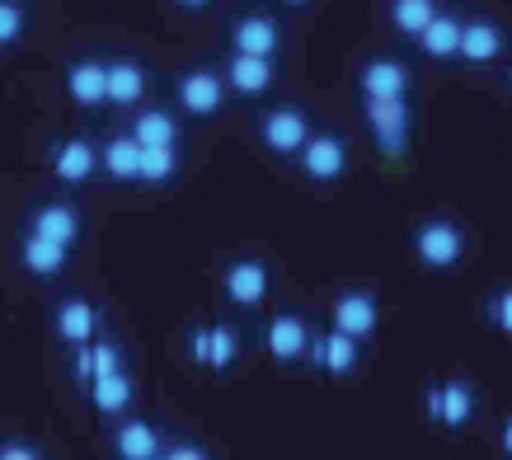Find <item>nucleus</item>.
Returning <instances> with one entry per match:
<instances>
[{
  "label": "nucleus",
  "instance_id": "nucleus-33",
  "mask_svg": "<svg viewBox=\"0 0 512 460\" xmlns=\"http://www.w3.org/2000/svg\"><path fill=\"white\" fill-rule=\"evenodd\" d=\"M76 371H80V376H94V362H90V348H85V343H80V357H76Z\"/></svg>",
  "mask_w": 512,
  "mask_h": 460
},
{
  "label": "nucleus",
  "instance_id": "nucleus-1",
  "mask_svg": "<svg viewBox=\"0 0 512 460\" xmlns=\"http://www.w3.org/2000/svg\"><path fill=\"white\" fill-rule=\"evenodd\" d=\"M414 249H419V263L423 268H456V263L466 259V230L456 226V221H442V216H428L414 235Z\"/></svg>",
  "mask_w": 512,
  "mask_h": 460
},
{
  "label": "nucleus",
  "instance_id": "nucleus-16",
  "mask_svg": "<svg viewBox=\"0 0 512 460\" xmlns=\"http://www.w3.org/2000/svg\"><path fill=\"white\" fill-rule=\"evenodd\" d=\"M268 353L278 357V362L301 357L306 353V324L296 320V315H278V320L268 324Z\"/></svg>",
  "mask_w": 512,
  "mask_h": 460
},
{
  "label": "nucleus",
  "instance_id": "nucleus-11",
  "mask_svg": "<svg viewBox=\"0 0 512 460\" xmlns=\"http://www.w3.org/2000/svg\"><path fill=\"white\" fill-rule=\"evenodd\" d=\"M235 52H249V57H273L278 52V43H282V33H278V24L268 15H245L240 24H235Z\"/></svg>",
  "mask_w": 512,
  "mask_h": 460
},
{
  "label": "nucleus",
  "instance_id": "nucleus-5",
  "mask_svg": "<svg viewBox=\"0 0 512 460\" xmlns=\"http://www.w3.org/2000/svg\"><path fill=\"white\" fill-rule=\"evenodd\" d=\"M461 29H466V19H461V15H451V10H437V15L428 19V29H423L414 43H419V52L428 57V62H456Z\"/></svg>",
  "mask_w": 512,
  "mask_h": 460
},
{
  "label": "nucleus",
  "instance_id": "nucleus-34",
  "mask_svg": "<svg viewBox=\"0 0 512 460\" xmlns=\"http://www.w3.org/2000/svg\"><path fill=\"white\" fill-rule=\"evenodd\" d=\"M170 460H207L198 451V446H179V451H170Z\"/></svg>",
  "mask_w": 512,
  "mask_h": 460
},
{
  "label": "nucleus",
  "instance_id": "nucleus-35",
  "mask_svg": "<svg viewBox=\"0 0 512 460\" xmlns=\"http://www.w3.org/2000/svg\"><path fill=\"white\" fill-rule=\"evenodd\" d=\"M503 451L512 456V418H508V428H503Z\"/></svg>",
  "mask_w": 512,
  "mask_h": 460
},
{
  "label": "nucleus",
  "instance_id": "nucleus-36",
  "mask_svg": "<svg viewBox=\"0 0 512 460\" xmlns=\"http://www.w3.org/2000/svg\"><path fill=\"white\" fill-rule=\"evenodd\" d=\"M179 5H188V10H198V5H207V0H179Z\"/></svg>",
  "mask_w": 512,
  "mask_h": 460
},
{
  "label": "nucleus",
  "instance_id": "nucleus-37",
  "mask_svg": "<svg viewBox=\"0 0 512 460\" xmlns=\"http://www.w3.org/2000/svg\"><path fill=\"white\" fill-rule=\"evenodd\" d=\"M287 5H311V0H287Z\"/></svg>",
  "mask_w": 512,
  "mask_h": 460
},
{
  "label": "nucleus",
  "instance_id": "nucleus-15",
  "mask_svg": "<svg viewBox=\"0 0 512 460\" xmlns=\"http://www.w3.org/2000/svg\"><path fill=\"white\" fill-rule=\"evenodd\" d=\"M66 90H71V99H76L80 108L109 104V99H104V66L99 62H76L71 66V71H66Z\"/></svg>",
  "mask_w": 512,
  "mask_h": 460
},
{
  "label": "nucleus",
  "instance_id": "nucleus-30",
  "mask_svg": "<svg viewBox=\"0 0 512 460\" xmlns=\"http://www.w3.org/2000/svg\"><path fill=\"white\" fill-rule=\"evenodd\" d=\"M489 315H494V324L503 329V334H512V287H503V292L494 296V306H489Z\"/></svg>",
  "mask_w": 512,
  "mask_h": 460
},
{
  "label": "nucleus",
  "instance_id": "nucleus-22",
  "mask_svg": "<svg viewBox=\"0 0 512 460\" xmlns=\"http://www.w3.org/2000/svg\"><path fill=\"white\" fill-rule=\"evenodd\" d=\"M62 263H66V245H52L43 235H29V240H24V268H29V273L52 277V273H62Z\"/></svg>",
  "mask_w": 512,
  "mask_h": 460
},
{
  "label": "nucleus",
  "instance_id": "nucleus-24",
  "mask_svg": "<svg viewBox=\"0 0 512 460\" xmlns=\"http://www.w3.org/2000/svg\"><path fill=\"white\" fill-rule=\"evenodd\" d=\"M174 146H141V160H137V179L141 184H165L174 179Z\"/></svg>",
  "mask_w": 512,
  "mask_h": 460
},
{
  "label": "nucleus",
  "instance_id": "nucleus-10",
  "mask_svg": "<svg viewBox=\"0 0 512 460\" xmlns=\"http://www.w3.org/2000/svg\"><path fill=\"white\" fill-rule=\"evenodd\" d=\"M334 329L348 338H367L376 329V301L367 292H343L334 301Z\"/></svg>",
  "mask_w": 512,
  "mask_h": 460
},
{
  "label": "nucleus",
  "instance_id": "nucleus-13",
  "mask_svg": "<svg viewBox=\"0 0 512 460\" xmlns=\"http://www.w3.org/2000/svg\"><path fill=\"white\" fill-rule=\"evenodd\" d=\"M226 296L240 301V306H259V301L268 296V268L264 263H254V259L235 263L231 273H226Z\"/></svg>",
  "mask_w": 512,
  "mask_h": 460
},
{
  "label": "nucleus",
  "instance_id": "nucleus-14",
  "mask_svg": "<svg viewBox=\"0 0 512 460\" xmlns=\"http://www.w3.org/2000/svg\"><path fill=\"white\" fill-rule=\"evenodd\" d=\"M33 235H43V240H52V245H71L80 235V221L71 207H62V202H47V207H38V216H33Z\"/></svg>",
  "mask_w": 512,
  "mask_h": 460
},
{
  "label": "nucleus",
  "instance_id": "nucleus-4",
  "mask_svg": "<svg viewBox=\"0 0 512 460\" xmlns=\"http://www.w3.org/2000/svg\"><path fill=\"white\" fill-rule=\"evenodd\" d=\"M296 155H301V169L311 174L315 184H334L348 169V141L343 137H311Z\"/></svg>",
  "mask_w": 512,
  "mask_h": 460
},
{
  "label": "nucleus",
  "instance_id": "nucleus-6",
  "mask_svg": "<svg viewBox=\"0 0 512 460\" xmlns=\"http://www.w3.org/2000/svg\"><path fill=\"white\" fill-rule=\"evenodd\" d=\"M311 141V123L301 108H273L264 118V146H273L278 155H296Z\"/></svg>",
  "mask_w": 512,
  "mask_h": 460
},
{
  "label": "nucleus",
  "instance_id": "nucleus-12",
  "mask_svg": "<svg viewBox=\"0 0 512 460\" xmlns=\"http://www.w3.org/2000/svg\"><path fill=\"white\" fill-rule=\"evenodd\" d=\"M146 94V71L137 62H113L104 66V99L118 108H132Z\"/></svg>",
  "mask_w": 512,
  "mask_h": 460
},
{
  "label": "nucleus",
  "instance_id": "nucleus-38",
  "mask_svg": "<svg viewBox=\"0 0 512 460\" xmlns=\"http://www.w3.org/2000/svg\"><path fill=\"white\" fill-rule=\"evenodd\" d=\"M508 80H512V71H508Z\"/></svg>",
  "mask_w": 512,
  "mask_h": 460
},
{
  "label": "nucleus",
  "instance_id": "nucleus-32",
  "mask_svg": "<svg viewBox=\"0 0 512 460\" xmlns=\"http://www.w3.org/2000/svg\"><path fill=\"white\" fill-rule=\"evenodd\" d=\"M0 460H38L29 451V446H5V451H0Z\"/></svg>",
  "mask_w": 512,
  "mask_h": 460
},
{
  "label": "nucleus",
  "instance_id": "nucleus-17",
  "mask_svg": "<svg viewBox=\"0 0 512 460\" xmlns=\"http://www.w3.org/2000/svg\"><path fill=\"white\" fill-rule=\"evenodd\" d=\"M94 165H99V155H94L90 141H66L62 151H57V179L62 184H85L94 174Z\"/></svg>",
  "mask_w": 512,
  "mask_h": 460
},
{
  "label": "nucleus",
  "instance_id": "nucleus-25",
  "mask_svg": "<svg viewBox=\"0 0 512 460\" xmlns=\"http://www.w3.org/2000/svg\"><path fill=\"white\" fill-rule=\"evenodd\" d=\"M57 334H62L66 343H90V334H94V310L85 306V301H66L62 315H57Z\"/></svg>",
  "mask_w": 512,
  "mask_h": 460
},
{
  "label": "nucleus",
  "instance_id": "nucleus-21",
  "mask_svg": "<svg viewBox=\"0 0 512 460\" xmlns=\"http://www.w3.org/2000/svg\"><path fill=\"white\" fill-rule=\"evenodd\" d=\"M137 160H141V146L132 137H113L109 146H104V155H99V165L109 169L118 184H127V179H137Z\"/></svg>",
  "mask_w": 512,
  "mask_h": 460
},
{
  "label": "nucleus",
  "instance_id": "nucleus-9",
  "mask_svg": "<svg viewBox=\"0 0 512 460\" xmlns=\"http://www.w3.org/2000/svg\"><path fill=\"white\" fill-rule=\"evenodd\" d=\"M273 57H249V52H235L231 66H226V80H231L235 94H245V99H254V94H264L268 85H273Z\"/></svg>",
  "mask_w": 512,
  "mask_h": 460
},
{
  "label": "nucleus",
  "instance_id": "nucleus-7",
  "mask_svg": "<svg viewBox=\"0 0 512 460\" xmlns=\"http://www.w3.org/2000/svg\"><path fill=\"white\" fill-rule=\"evenodd\" d=\"M456 57L466 66H489L503 57V29H498L494 19H470L466 29H461V47H456Z\"/></svg>",
  "mask_w": 512,
  "mask_h": 460
},
{
  "label": "nucleus",
  "instance_id": "nucleus-31",
  "mask_svg": "<svg viewBox=\"0 0 512 460\" xmlns=\"http://www.w3.org/2000/svg\"><path fill=\"white\" fill-rule=\"evenodd\" d=\"M90 362H94V376H104V371H118V353H113L109 343H94V348H90Z\"/></svg>",
  "mask_w": 512,
  "mask_h": 460
},
{
  "label": "nucleus",
  "instance_id": "nucleus-23",
  "mask_svg": "<svg viewBox=\"0 0 512 460\" xmlns=\"http://www.w3.org/2000/svg\"><path fill=\"white\" fill-rule=\"evenodd\" d=\"M127 399H132V381H127L123 371H104V376H94V404H99L104 414L127 409Z\"/></svg>",
  "mask_w": 512,
  "mask_h": 460
},
{
  "label": "nucleus",
  "instance_id": "nucleus-27",
  "mask_svg": "<svg viewBox=\"0 0 512 460\" xmlns=\"http://www.w3.org/2000/svg\"><path fill=\"white\" fill-rule=\"evenodd\" d=\"M156 428L151 423H127L123 432H118V456L123 460H151L156 456Z\"/></svg>",
  "mask_w": 512,
  "mask_h": 460
},
{
  "label": "nucleus",
  "instance_id": "nucleus-18",
  "mask_svg": "<svg viewBox=\"0 0 512 460\" xmlns=\"http://www.w3.org/2000/svg\"><path fill=\"white\" fill-rule=\"evenodd\" d=\"M132 141L137 146H174L179 141V123H174L170 113H160V108H146V113H137V123H132Z\"/></svg>",
  "mask_w": 512,
  "mask_h": 460
},
{
  "label": "nucleus",
  "instance_id": "nucleus-26",
  "mask_svg": "<svg viewBox=\"0 0 512 460\" xmlns=\"http://www.w3.org/2000/svg\"><path fill=\"white\" fill-rule=\"evenodd\" d=\"M437 418L442 423H451V428H461L470 418V385L466 381H451L437 390Z\"/></svg>",
  "mask_w": 512,
  "mask_h": 460
},
{
  "label": "nucleus",
  "instance_id": "nucleus-19",
  "mask_svg": "<svg viewBox=\"0 0 512 460\" xmlns=\"http://www.w3.org/2000/svg\"><path fill=\"white\" fill-rule=\"evenodd\" d=\"M193 357H198V362H207V367H231L235 334L226 329V324H217V329H202V334H193Z\"/></svg>",
  "mask_w": 512,
  "mask_h": 460
},
{
  "label": "nucleus",
  "instance_id": "nucleus-20",
  "mask_svg": "<svg viewBox=\"0 0 512 460\" xmlns=\"http://www.w3.org/2000/svg\"><path fill=\"white\" fill-rule=\"evenodd\" d=\"M433 15H437V0H390V24L404 38H419Z\"/></svg>",
  "mask_w": 512,
  "mask_h": 460
},
{
  "label": "nucleus",
  "instance_id": "nucleus-29",
  "mask_svg": "<svg viewBox=\"0 0 512 460\" xmlns=\"http://www.w3.org/2000/svg\"><path fill=\"white\" fill-rule=\"evenodd\" d=\"M24 33V10L15 0H0V47H10Z\"/></svg>",
  "mask_w": 512,
  "mask_h": 460
},
{
  "label": "nucleus",
  "instance_id": "nucleus-3",
  "mask_svg": "<svg viewBox=\"0 0 512 460\" xmlns=\"http://www.w3.org/2000/svg\"><path fill=\"white\" fill-rule=\"evenodd\" d=\"M357 90H362V99H404L409 94V66L400 57H372L357 71Z\"/></svg>",
  "mask_w": 512,
  "mask_h": 460
},
{
  "label": "nucleus",
  "instance_id": "nucleus-2",
  "mask_svg": "<svg viewBox=\"0 0 512 460\" xmlns=\"http://www.w3.org/2000/svg\"><path fill=\"white\" fill-rule=\"evenodd\" d=\"M362 113H367V127H372L381 155L400 160L409 151V104L404 99H367Z\"/></svg>",
  "mask_w": 512,
  "mask_h": 460
},
{
  "label": "nucleus",
  "instance_id": "nucleus-28",
  "mask_svg": "<svg viewBox=\"0 0 512 460\" xmlns=\"http://www.w3.org/2000/svg\"><path fill=\"white\" fill-rule=\"evenodd\" d=\"M315 362H325L329 371H348L357 362V338H348V334H339V329H334V334L315 348Z\"/></svg>",
  "mask_w": 512,
  "mask_h": 460
},
{
  "label": "nucleus",
  "instance_id": "nucleus-8",
  "mask_svg": "<svg viewBox=\"0 0 512 460\" xmlns=\"http://www.w3.org/2000/svg\"><path fill=\"white\" fill-rule=\"evenodd\" d=\"M221 99H226V80L212 76V71H188V76L179 80V104H184L193 118H212L221 108Z\"/></svg>",
  "mask_w": 512,
  "mask_h": 460
},
{
  "label": "nucleus",
  "instance_id": "nucleus-39",
  "mask_svg": "<svg viewBox=\"0 0 512 460\" xmlns=\"http://www.w3.org/2000/svg\"><path fill=\"white\" fill-rule=\"evenodd\" d=\"M151 460H156V456H151Z\"/></svg>",
  "mask_w": 512,
  "mask_h": 460
}]
</instances>
